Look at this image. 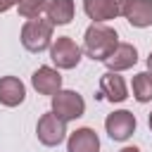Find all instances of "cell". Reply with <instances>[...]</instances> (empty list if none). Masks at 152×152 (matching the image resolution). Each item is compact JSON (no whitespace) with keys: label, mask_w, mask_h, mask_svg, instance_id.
Instances as JSON below:
<instances>
[{"label":"cell","mask_w":152,"mask_h":152,"mask_svg":"<svg viewBox=\"0 0 152 152\" xmlns=\"http://www.w3.org/2000/svg\"><path fill=\"white\" fill-rule=\"evenodd\" d=\"M26 97V88L17 76H2L0 78V104L5 107H17Z\"/></svg>","instance_id":"cell-8"},{"label":"cell","mask_w":152,"mask_h":152,"mask_svg":"<svg viewBox=\"0 0 152 152\" xmlns=\"http://www.w3.org/2000/svg\"><path fill=\"white\" fill-rule=\"evenodd\" d=\"M31 83L40 95H57L62 88V76L52 66H38L31 76Z\"/></svg>","instance_id":"cell-7"},{"label":"cell","mask_w":152,"mask_h":152,"mask_svg":"<svg viewBox=\"0 0 152 152\" xmlns=\"http://www.w3.org/2000/svg\"><path fill=\"white\" fill-rule=\"evenodd\" d=\"M124 17L131 21V26H138V28L150 26L152 24V0H131Z\"/></svg>","instance_id":"cell-12"},{"label":"cell","mask_w":152,"mask_h":152,"mask_svg":"<svg viewBox=\"0 0 152 152\" xmlns=\"http://www.w3.org/2000/svg\"><path fill=\"white\" fill-rule=\"evenodd\" d=\"M147 66H150V74H152V52H150V57H147Z\"/></svg>","instance_id":"cell-20"},{"label":"cell","mask_w":152,"mask_h":152,"mask_svg":"<svg viewBox=\"0 0 152 152\" xmlns=\"http://www.w3.org/2000/svg\"><path fill=\"white\" fill-rule=\"evenodd\" d=\"M119 152H140L138 147H124V150H119Z\"/></svg>","instance_id":"cell-19"},{"label":"cell","mask_w":152,"mask_h":152,"mask_svg":"<svg viewBox=\"0 0 152 152\" xmlns=\"http://www.w3.org/2000/svg\"><path fill=\"white\" fill-rule=\"evenodd\" d=\"M50 59L59 66V69H74L81 62V48L69 38V36H59L52 48H50Z\"/></svg>","instance_id":"cell-5"},{"label":"cell","mask_w":152,"mask_h":152,"mask_svg":"<svg viewBox=\"0 0 152 152\" xmlns=\"http://www.w3.org/2000/svg\"><path fill=\"white\" fill-rule=\"evenodd\" d=\"M52 40V24L48 19H28L21 28V45L28 52H43L50 48Z\"/></svg>","instance_id":"cell-2"},{"label":"cell","mask_w":152,"mask_h":152,"mask_svg":"<svg viewBox=\"0 0 152 152\" xmlns=\"http://www.w3.org/2000/svg\"><path fill=\"white\" fill-rule=\"evenodd\" d=\"M83 10L86 14L93 19V24L97 21H107V19H114V12H112V5L109 0H83Z\"/></svg>","instance_id":"cell-14"},{"label":"cell","mask_w":152,"mask_h":152,"mask_svg":"<svg viewBox=\"0 0 152 152\" xmlns=\"http://www.w3.org/2000/svg\"><path fill=\"white\" fill-rule=\"evenodd\" d=\"M21 0H0V12H7L10 7H14V5H19Z\"/></svg>","instance_id":"cell-18"},{"label":"cell","mask_w":152,"mask_h":152,"mask_svg":"<svg viewBox=\"0 0 152 152\" xmlns=\"http://www.w3.org/2000/svg\"><path fill=\"white\" fill-rule=\"evenodd\" d=\"M133 97L138 102L152 100V74L150 71H140L133 76Z\"/></svg>","instance_id":"cell-15"},{"label":"cell","mask_w":152,"mask_h":152,"mask_svg":"<svg viewBox=\"0 0 152 152\" xmlns=\"http://www.w3.org/2000/svg\"><path fill=\"white\" fill-rule=\"evenodd\" d=\"M128 2H131V0H109L114 17H119V14H126V7H128Z\"/></svg>","instance_id":"cell-17"},{"label":"cell","mask_w":152,"mask_h":152,"mask_svg":"<svg viewBox=\"0 0 152 152\" xmlns=\"http://www.w3.org/2000/svg\"><path fill=\"white\" fill-rule=\"evenodd\" d=\"M36 133H38V140L48 147H55L64 140L66 135V121H62L55 112H48L38 119V126H36Z\"/></svg>","instance_id":"cell-4"},{"label":"cell","mask_w":152,"mask_h":152,"mask_svg":"<svg viewBox=\"0 0 152 152\" xmlns=\"http://www.w3.org/2000/svg\"><path fill=\"white\" fill-rule=\"evenodd\" d=\"M150 128H152V114H150Z\"/></svg>","instance_id":"cell-21"},{"label":"cell","mask_w":152,"mask_h":152,"mask_svg":"<svg viewBox=\"0 0 152 152\" xmlns=\"http://www.w3.org/2000/svg\"><path fill=\"white\" fill-rule=\"evenodd\" d=\"M104 128H107V135L112 140H119V142L128 140L135 131V116L126 109H119V112H114L104 119Z\"/></svg>","instance_id":"cell-6"},{"label":"cell","mask_w":152,"mask_h":152,"mask_svg":"<svg viewBox=\"0 0 152 152\" xmlns=\"http://www.w3.org/2000/svg\"><path fill=\"white\" fill-rule=\"evenodd\" d=\"M100 93H102L109 102H124V100L128 97L126 83H124V78H121L116 71H107V74L100 78Z\"/></svg>","instance_id":"cell-11"},{"label":"cell","mask_w":152,"mask_h":152,"mask_svg":"<svg viewBox=\"0 0 152 152\" xmlns=\"http://www.w3.org/2000/svg\"><path fill=\"white\" fill-rule=\"evenodd\" d=\"M119 45V36L112 26H104V24H90L86 28V36H83V52L90 57V59H97V62H104Z\"/></svg>","instance_id":"cell-1"},{"label":"cell","mask_w":152,"mask_h":152,"mask_svg":"<svg viewBox=\"0 0 152 152\" xmlns=\"http://www.w3.org/2000/svg\"><path fill=\"white\" fill-rule=\"evenodd\" d=\"M45 12L50 24H69L74 19V0H50Z\"/></svg>","instance_id":"cell-13"},{"label":"cell","mask_w":152,"mask_h":152,"mask_svg":"<svg viewBox=\"0 0 152 152\" xmlns=\"http://www.w3.org/2000/svg\"><path fill=\"white\" fill-rule=\"evenodd\" d=\"M66 152H100V138L93 128H78L66 140Z\"/></svg>","instance_id":"cell-9"},{"label":"cell","mask_w":152,"mask_h":152,"mask_svg":"<svg viewBox=\"0 0 152 152\" xmlns=\"http://www.w3.org/2000/svg\"><path fill=\"white\" fill-rule=\"evenodd\" d=\"M135 62H138V50H135L131 43H119L116 50L104 59V64L109 66V71H124V69H131Z\"/></svg>","instance_id":"cell-10"},{"label":"cell","mask_w":152,"mask_h":152,"mask_svg":"<svg viewBox=\"0 0 152 152\" xmlns=\"http://www.w3.org/2000/svg\"><path fill=\"white\" fill-rule=\"evenodd\" d=\"M52 112L62 119V121H74L78 116H83L86 112V102L78 93L74 90H59L57 95H52Z\"/></svg>","instance_id":"cell-3"},{"label":"cell","mask_w":152,"mask_h":152,"mask_svg":"<svg viewBox=\"0 0 152 152\" xmlns=\"http://www.w3.org/2000/svg\"><path fill=\"white\" fill-rule=\"evenodd\" d=\"M19 14L26 19H38V14L48 7V0H21L19 5Z\"/></svg>","instance_id":"cell-16"}]
</instances>
